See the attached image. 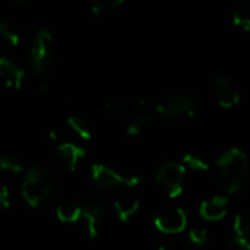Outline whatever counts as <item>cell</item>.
Listing matches in <instances>:
<instances>
[{"mask_svg": "<svg viewBox=\"0 0 250 250\" xmlns=\"http://www.w3.org/2000/svg\"><path fill=\"white\" fill-rule=\"evenodd\" d=\"M59 190V177L45 167H32L22 182V196L32 208L48 201Z\"/></svg>", "mask_w": 250, "mask_h": 250, "instance_id": "6da1fadb", "label": "cell"}, {"mask_svg": "<svg viewBox=\"0 0 250 250\" xmlns=\"http://www.w3.org/2000/svg\"><path fill=\"white\" fill-rule=\"evenodd\" d=\"M249 160L242 149L231 148L226 151L217 161V179L223 189L236 193L242 189L248 174Z\"/></svg>", "mask_w": 250, "mask_h": 250, "instance_id": "7a4b0ae2", "label": "cell"}, {"mask_svg": "<svg viewBox=\"0 0 250 250\" xmlns=\"http://www.w3.org/2000/svg\"><path fill=\"white\" fill-rule=\"evenodd\" d=\"M29 57L34 70L41 75L50 69L54 60V38L50 31L40 28L31 38Z\"/></svg>", "mask_w": 250, "mask_h": 250, "instance_id": "3957f363", "label": "cell"}, {"mask_svg": "<svg viewBox=\"0 0 250 250\" xmlns=\"http://www.w3.org/2000/svg\"><path fill=\"white\" fill-rule=\"evenodd\" d=\"M196 108V101L189 94H170L157 107L158 113L171 123L188 122Z\"/></svg>", "mask_w": 250, "mask_h": 250, "instance_id": "277c9868", "label": "cell"}, {"mask_svg": "<svg viewBox=\"0 0 250 250\" xmlns=\"http://www.w3.org/2000/svg\"><path fill=\"white\" fill-rule=\"evenodd\" d=\"M91 176L94 183L105 190H111L119 186L136 188L142 182L139 176H122L120 173L104 164H94L91 167Z\"/></svg>", "mask_w": 250, "mask_h": 250, "instance_id": "5b68a950", "label": "cell"}, {"mask_svg": "<svg viewBox=\"0 0 250 250\" xmlns=\"http://www.w3.org/2000/svg\"><path fill=\"white\" fill-rule=\"evenodd\" d=\"M186 168L177 163H166L158 174L157 183L167 192L170 198H177L183 192V182H185Z\"/></svg>", "mask_w": 250, "mask_h": 250, "instance_id": "8992f818", "label": "cell"}, {"mask_svg": "<svg viewBox=\"0 0 250 250\" xmlns=\"http://www.w3.org/2000/svg\"><path fill=\"white\" fill-rule=\"evenodd\" d=\"M154 224L164 234H179L186 229L188 217L182 208L170 205L161 208L157 212L154 218Z\"/></svg>", "mask_w": 250, "mask_h": 250, "instance_id": "52a82bcc", "label": "cell"}, {"mask_svg": "<svg viewBox=\"0 0 250 250\" xmlns=\"http://www.w3.org/2000/svg\"><path fill=\"white\" fill-rule=\"evenodd\" d=\"M214 97L223 108H233L240 101V92L229 78L217 79L214 85Z\"/></svg>", "mask_w": 250, "mask_h": 250, "instance_id": "ba28073f", "label": "cell"}, {"mask_svg": "<svg viewBox=\"0 0 250 250\" xmlns=\"http://www.w3.org/2000/svg\"><path fill=\"white\" fill-rule=\"evenodd\" d=\"M101 223V209L97 205H82L81 215L75 226H78L89 239H95L100 230Z\"/></svg>", "mask_w": 250, "mask_h": 250, "instance_id": "9c48e42d", "label": "cell"}, {"mask_svg": "<svg viewBox=\"0 0 250 250\" xmlns=\"http://www.w3.org/2000/svg\"><path fill=\"white\" fill-rule=\"evenodd\" d=\"M0 79L15 91H19L25 81V70L7 57H0Z\"/></svg>", "mask_w": 250, "mask_h": 250, "instance_id": "30bf717a", "label": "cell"}, {"mask_svg": "<svg viewBox=\"0 0 250 250\" xmlns=\"http://www.w3.org/2000/svg\"><path fill=\"white\" fill-rule=\"evenodd\" d=\"M229 209V201L224 196H214L208 201H204L199 208V214L207 221L223 220Z\"/></svg>", "mask_w": 250, "mask_h": 250, "instance_id": "8fae6325", "label": "cell"}, {"mask_svg": "<svg viewBox=\"0 0 250 250\" xmlns=\"http://www.w3.org/2000/svg\"><path fill=\"white\" fill-rule=\"evenodd\" d=\"M57 152L63 161V164L69 168V170H75L79 163L85 158L86 155V151L76 145V144H72V142H64V144H60L57 146Z\"/></svg>", "mask_w": 250, "mask_h": 250, "instance_id": "7c38bea8", "label": "cell"}, {"mask_svg": "<svg viewBox=\"0 0 250 250\" xmlns=\"http://www.w3.org/2000/svg\"><path fill=\"white\" fill-rule=\"evenodd\" d=\"M114 209L117 217L125 223L129 221L139 209V201L132 195H122L114 202Z\"/></svg>", "mask_w": 250, "mask_h": 250, "instance_id": "4fadbf2b", "label": "cell"}, {"mask_svg": "<svg viewBox=\"0 0 250 250\" xmlns=\"http://www.w3.org/2000/svg\"><path fill=\"white\" fill-rule=\"evenodd\" d=\"M135 107V103L132 98L125 97V95H114L108 98L104 104V108L108 114L111 116H125L130 113Z\"/></svg>", "mask_w": 250, "mask_h": 250, "instance_id": "5bb4252c", "label": "cell"}, {"mask_svg": "<svg viewBox=\"0 0 250 250\" xmlns=\"http://www.w3.org/2000/svg\"><path fill=\"white\" fill-rule=\"evenodd\" d=\"M21 29L13 21L1 19L0 21V40L6 42L9 47H18L21 44Z\"/></svg>", "mask_w": 250, "mask_h": 250, "instance_id": "9a60e30c", "label": "cell"}, {"mask_svg": "<svg viewBox=\"0 0 250 250\" xmlns=\"http://www.w3.org/2000/svg\"><path fill=\"white\" fill-rule=\"evenodd\" d=\"M82 211V205L81 204H75V202H67V204H62L60 207H57V218L62 223L66 224H75L81 215Z\"/></svg>", "mask_w": 250, "mask_h": 250, "instance_id": "2e32d148", "label": "cell"}, {"mask_svg": "<svg viewBox=\"0 0 250 250\" xmlns=\"http://www.w3.org/2000/svg\"><path fill=\"white\" fill-rule=\"evenodd\" d=\"M233 22L245 31H250V0H240L236 4L233 12Z\"/></svg>", "mask_w": 250, "mask_h": 250, "instance_id": "e0dca14e", "label": "cell"}, {"mask_svg": "<svg viewBox=\"0 0 250 250\" xmlns=\"http://www.w3.org/2000/svg\"><path fill=\"white\" fill-rule=\"evenodd\" d=\"M151 127H152V119L148 114H142L129 123L126 132L129 136H142V135L148 133L151 130Z\"/></svg>", "mask_w": 250, "mask_h": 250, "instance_id": "ac0fdd59", "label": "cell"}, {"mask_svg": "<svg viewBox=\"0 0 250 250\" xmlns=\"http://www.w3.org/2000/svg\"><path fill=\"white\" fill-rule=\"evenodd\" d=\"M67 126L72 132H75L83 141H89L92 138V130H91L89 123L81 116H70L67 119Z\"/></svg>", "mask_w": 250, "mask_h": 250, "instance_id": "d6986e66", "label": "cell"}, {"mask_svg": "<svg viewBox=\"0 0 250 250\" xmlns=\"http://www.w3.org/2000/svg\"><path fill=\"white\" fill-rule=\"evenodd\" d=\"M125 0H92L91 1V12L95 16H100L103 13L111 12L117 9L120 4H123Z\"/></svg>", "mask_w": 250, "mask_h": 250, "instance_id": "ffe728a7", "label": "cell"}, {"mask_svg": "<svg viewBox=\"0 0 250 250\" xmlns=\"http://www.w3.org/2000/svg\"><path fill=\"white\" fill-rule=\"evenodd\" d=\"M234 231L236 236H240L250 242V214H239L234 218Z\"/></svg>", "mask_w": 250, "mask_h": 250, "instance_id": "44dd1931", "label": "cell"}, {"mask_svg": "<svg viewBox=\"0 0 250 250\" xmlns=\"http://www.w3.org/2000/svg\"><path fill=\"white\" fill-rule=\"evenodd\" d=\"M0 168L3 171H7V173L19 174V173H23L25 171V164L19 158H16V157L3 155L0 158Z\"/></svg>", "mask_w": 250, "mask_h": 250, "instance_id": "7402d4cb", "label": "cell"}, {"mask_svg": "<svg viewBox=\"0 0 250 250\" xmlns=\"http://www.w3.org/2000/svg\"><path fill=\"white\" fill-rule=\"evenodd\" d=\"M183 163H185V166H188L189 168L196 170V171H205L209 168V163L204 157L196 155V154H186L183 158Z\"/></svg>", "mask_w": 250, "mask_h": 250, "instance_id": "603a6c76", "label": "cell"}, {"mask_svg": "<svg viewBox=\"0 0 250 250\" xmlns=\"http://www.w3.org/2000/svg\"><path fill=\"white\" fill-rule=\"evenodd\" d=\"M189 237H190V242L196 246H204L207 245L208 242V231L205 229H201V227H196V229H192L190 233H189Z\"/></svg>", "mask_w": 250, "mask_h": 250, "instance_id": "cb8c5ba5", "label": "cell"}, {"mask_svg": "<svg viewBox=\"0 0 250 250\" xmlns=\"http://www.w3.org/2000/svg\"><path fill=\"white\" fill-rule=\"evenodd\" d=\"M10 207H12V192L6 185H3L0 186V208L9 209Z\"/></svg>", "mask_w": 250, "mask_h": 250, "instance_id": "d4e9b609", "label": "cell"}, {"mask_svg": "<svg viewBox=\"0 0 250 250\" xmlns=\"http://www.w3.org/2000/svg\"><path fill=\"white\" fill-rule=\"evenodd\" d=\"M230 246H233L234 249H242V250H250V242H248L246 239L236 236L233 237V240L230 242Z\"/></svg>", "mask_w": 250, "mask_h": 250, "instance_id": "484cf974", "label": "cell"}, {"mask_svg": "<svg viewBox=\"0 0 250 250\" xmlns=\"http://www.w3.org/2000/svg\"><path fill=\"white\" fill-rule=\"evenodd\" d=\"M47 136H48V139H50L51 142H56V141L59 139V135H57L54 130H50V132L47 133Z\"/></svg>", "mask_w": 250, "mask_h": 250, "instance_id": "4316f807", "label": "cell"}, {"mask_svg": "<svg viewBox=\"0 0 250 250\" xmlns=\"http://www.w3.org/2000/svg\"><path fill=\"white\" fill-rule=\"evenodd\" d=\"M16 3H26V0H15Z\"/></svg>", "mask_w": 250, "mask_h": 250, "instance_id": "83f0119b", "label": "cell"}]
</instances>
